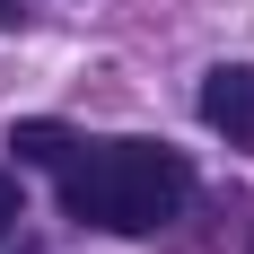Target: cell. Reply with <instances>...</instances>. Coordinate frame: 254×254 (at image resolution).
<instances>
[{
  "mask_svg": "<svg viewBox=\"0 0 254 254\" xmlns=\"http://www.w3.org/2000/svg\"><path fill=\"white\" fill-rule=\"evenodd\" d=\"M202 123L228 140H254V62H219L202 79Z\"/></svg>",
  "mask_w": 254,
  "mask_h": 254,
  "instance_id": "cell-2",
  "label": "cell"
},
{
  "mask_svg": "<svg viewBox=\"0 0 254 254\" xmlns=\"http://www.w3.org/2000/svg\"><path fill=\"white\" fill-rule=\"evenodd\" d=\"M184 202H193V167H184L176 149H149V140L88 149V140H79V149L62 158V210H70L79 228L149 237V228H167Z\"/></svg>",
  "mask_w": 254,
  "mask_h": 254,
  "instance_id": "cell-1",
  "label": "cell"
},
{
  "mask_svg": "<svg viewBox=\"0 0 254 254\" xmlns=\"http://www.w3.org/2000/svg\"><path fill=\"white\" fill-rule=\"evenodd\" d=\"M9 18H18V0H0V26H9Z\"/></svg>",
  "mask_w": 254,
  "mask_h": 254,
  "instance_id": "cell-5",
  "label": "cell"
},
{
  "mask_svg": "<svg viewBox=\"0 0 254 254\" xmlns=\"http://www.w3.org/2000/svg\"><path fill=\"white\" fill-rule=\"evenodd\" d=\"M18 219H26V202H18V176H9V167H0V237L18 228Z\"/></svg>",
  "mask_w": 254,
  "mask_h": 254,
  "instance_id": "cell-4",
  "label": "cell"
},
{
  "mask_svg": "<svg viewBox=\"0 0 254 254\" xmlns=\"http://www.w3.org/2000/svg\"><path fill=\"white\" fill-rule=\"evenodd\" d=\"M9 149H18V167H62V158L79 149V131H70V123H44V114H35V123H18V131H9Z\"/></svg>",
  "mask_w": 254,
  "mask_h": 254,
  "instance_id": "cell-3",
  "label": "cell"
}]
</instances>
